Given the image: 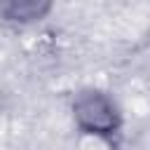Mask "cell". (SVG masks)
Returning a JSON list of instances; mask_svg holds the SVG:
<instances>
[{
    "mask_svg": "<svg viewBox=\"0 0 150 150\" xmlns=\"http://www.w3.org/2000/svg\"><path fill=\"white\" fill-rule=\"evenodd\" d=\"M75 115L82 127L96 134H108L115 129V108L101 94H84L75 103Z\"/></svg>",
    "mask_w": 150,
    "mask_h": 150,
    "instance_id": "cell-1",
    "label": "cell"
},
{
    "mask_svg": "<svg viewBox=\"0 0 150 150\" xmlns=\"http://www.w3.org/2000/svg\"><path fill=\"white\" fill-rule=\"evenodd\" d=\"M7 14L12 19H33L42 14L47 0H7Z\"/></svg>",
    "mask_w": 150,
    "mask_h": 150,
    "instance_id": "cell-2",
    "label": "cell"
}]
</instances>
